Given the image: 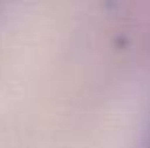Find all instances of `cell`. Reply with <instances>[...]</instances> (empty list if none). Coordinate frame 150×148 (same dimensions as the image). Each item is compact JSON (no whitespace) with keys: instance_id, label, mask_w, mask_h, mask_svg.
Wrapping results in <instances>:
<instances>
[{"instance_id":"6da1fadb","label":"cell","mask_w":150,"mask_h":148,"mask_svg":"<svg viewBox=\"0 0 150 148\" xmlns=\"http://www.w3.org/2000/svg\"><path fill=\"white\" fill-rule=\"evenodd\" d=\"M138 148H150V124H148V128L144 130V136H142V140H140Z\"/></svg>"}]
</instances>
